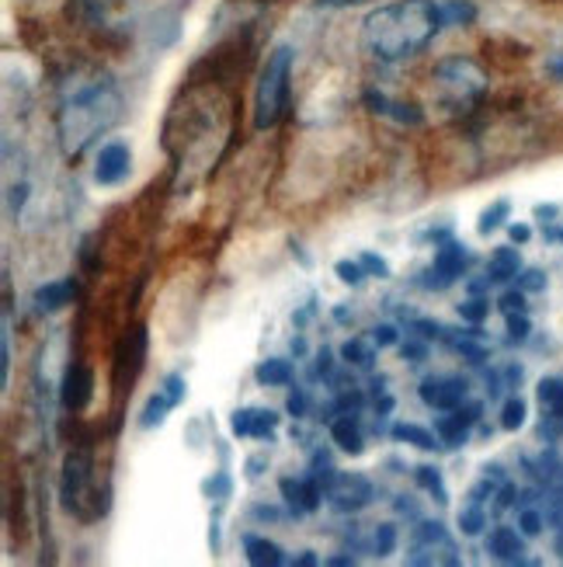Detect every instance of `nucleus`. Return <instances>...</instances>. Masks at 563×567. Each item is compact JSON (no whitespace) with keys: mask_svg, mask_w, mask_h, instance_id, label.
Segmentation results:
<instances>
[{"mask_svg":"<svg viewBox=\"0 0 563 567\" xmlns=\"http://www.w3.org/2000/svg\"><path fill=\"white\" fill-rule=\"evenodd\" d=\"M442 4V18H446V29H466L476 21V8L470 0H438Z\"/></svg>","mask_w":563,"mask_h":567,"instance_id":"24","label":"nucleus"},{"mask_svg":"<svg viewBox=\"0 0 563 567\" xmlns=\"http://www.w3.org/2000/svg\"><path fill=\"white\" fill-rule=\"evenodd\" d=\"M556 213H560L556 205H536V220H542V223H553Z\"/></svg>","mask_w":563,"mask_h":567,"instance_id":"52","label":"nucleus"},{"mask_svg":"<svg viewBox=\"0 0 563 567\" xmlns=\"http://www.w3.org/2000/svg\"><path fill=\"white\" fill-rule=\"evenodd\" d=\"M292 352L303 355V352H306V342H303V338H292Z\"/></svg>","mask_w":563,"mask_h":567,"instance_id":"59","label":"nucleus"},{"mask_svg":"<svg viewBox=\"0 0 563 567\" xmlns=\"http://www.w3.org/2000/svg\"><path fill=\"white\" fill-rule=\"evenodd\" d=\"M330 369H334V355L327 348L317 352V376H330Z\"/></svg>","mask_w":563,"mask_h":567,"instance_id":"50","label":"nucleus"},{"mask_svg":"<svg viewBox=\"0 0 563 567\" xmlns=\"http://www.w3.org/2000/svg\"><path fill=\"white\" fill-rule=\"evenodd\" d=\"M508 237H511V244H529L532 230L526 223H508Z\"/></svg>","mask_w":563,"mask_h":567,"instance_id":"48","label":"nucleus"},{"mask_svg":"<svg viewBox=\"0 0 563 567\" xmlns=\"http://www.w3.org/2000/svg\"><path fill=\"white\" fill-rule=\"evenodd\" d=\"M178 404L171 401V397H167L160 387H157V393H150V401L143 404V414H139V425L143 429H160L164 422H167V414H171Z\"/></svg>","mask_w":563,"mask_h":567,"instance_id":"20","label":"nucleus"},{"mask_svg":"<svg viewBox=\"0 0 563 567\" xmlns=\"http://www.w3.org/2000/svg\"><path fill=\"white\" fill-rule=\"evenodd\" d=\"M372 551H375V557H390L393 551H396V526H380L375 530V536H372Z\"/></svg>","mask_w":563,"mask_h":567,"instance_id":"34","label":"nucleus"},{"mask_svg":"<svg viewBox=\"0 0 563 567\" xmlns=\"http://www.w3.org/2000/svg\"><path fill=\"white\" fill-rule=\"evenodd\" d=\"M279 491H282V498H285V505H289L292 515H303V512H306L303 480H296V477H282V480H279Z\"/></svg>","mask_w":563,"mask_h":567,"instance_id":"29","label":"nucleus"},{"mask_svg":"<svg viewBox=\"0 0 563 567\" xmlns=\"http://www.w3.org/2000/svg\"><path fill=\"white\" fill-rule=\"evenodd\" d=\"M365 104L375 115H386V119L401 122V125H421L425 122L421 109H414V104H404V101H393L383 91H365Z\"/></svg>","mask_w":563,"mask_h":567,"instance_id":"13","label":"nucleus"},{"mask_svg":"<svg viewBox=\"0 0 563 567\" xmlns=\"http://www.w3.org/2000/svg\"><path fill=\"white\" fill-rule=\"evenodd\" d=\"M11 318H4V348H0V387H8L11 376Z\"/></svg>","mask_w":563,"mask_h":567,"instance_id":"39","label":"nucleus"},{"mask_svg":"<svg viewBox=\"0 0 563 567\" xmlns=\"http://www.w3.org/2000/svg\"><path fill=\"white\" fill-rule=\"evenodd\" d=\"M547 70H550L553 80H563V53H553V56L547 59Z\"/></svg>","mask_w":563,"mask_h":567,"instance_id":"51","label":"nucleus"},{"mask_svg":"<svg viewBox=\"0 0 563 567\" xmlns=\"http://www.w3.org/2000/svg\"><path fill=\"white\" fill-rule=\"evenodd\" d=\"M497 310L505 313V318H508V313H526V292H521V289H508L505 297L497 300Z\"/></svg>","mask_w":563,"mask_h":567,"instance_id":"40","label":"nucleus"},{"mask_svg":"<svg viewBox=\"0 0 563 567\" xmlns=\"http://www.w3.org/2000/svg\"><path fill=\"white\" fill-rule=\"evenodd\" d=\"M122 119V94L112 80H98L74 91L59 109V146L70 160L80 157L88 146Z\"/></svg>","mask_w":563,"mask_h":567,"instance_id":"2","label":"nucleus"},{"mask_svg":"<svg viewBox=\"0 0 563 567\" xmlns=\"http://www.w3.org/2000/svg\"><path fill=\"white\" fill-rule=\"evenodd\" d=\"M202 494L209 498V501H219V505H223V501L229 498V494H234V480H229V474L226 470H219V474H213V477H209L205 480V485H202Z\"/></svg>","mask_w":563,"mask_h":567,"instance_id":"32","label":"nucleus"},{"mask_svg":"<svg viewBox=\"0 0 563 567\" xmlns=\"http://www.w3.org/2000/svg\"><path fill=\"white\" fill-rule=\"evenodd\" d=\"M375 488L365 474H334V480L327 485V505L334 512H362L365 505H372Z\"/></svg>","mask_w":563,"mask_h":567,"instance_id":"5","label":"nucleus"},{"mask_svg":"<svg viewBox=\"0 0 563 567\" xmlns=\"http://www.w3.org/2000/svg\"><path fill=\"white\" fill-rule=\"evenodd\" d=\"M282 418L275 411H268V408H255V422H250V438H268L271 443V435H275Z\"/></svg>","mask_w":563,"mask_h":567,"instance_id":"31","label":"nucleus"},{"mask_svg":"<svg viewBox=\"0 0 563 567\" xmlns=\"http://www.w3.org/2000/svg\"><path fill=\"white\" fill-rule=\"evenodd\" d=\"M529 331H532V324H529L526 313H508V338L511 342H526Z\"/></svg>","mask_w":563,"mask_h":567,"instance_id":"41","label":"nucleus"},{"mask_svg":"<svg viewBox=\"0 0 563 567\" xmlns=\"http://www.w3.org/2000/svg\"><path fill=\"white\" fill-rule=\"evenodd\" d=\"M375 342H365V338H348L345 345H341V359L348 363V366H354V369H372L375 366V359H380V355H375Z\"/></svg>","mask_w":563,"mask_h":567,"instance_id":"19","label":"nucleus"},{"mask_svg":"<svg viewBox=\"0 0 563 567\" xmlns=\"http://www.w3.org/2000/svg\"><path fill=\"white\" fill-rule=\"evenodd\" d=\"M536 393H539L542 411H547L550 418H556V422H563V380H560V376H547V380H539Z\"/></svg>","mask_w":563,"mask_h":567,"instance_id":"22","label":"nucleus"},{"mask_svg":"<svg viewBox=\"0 0 563 567\" xmlns=\"http://www.w3.org/2000/svg\"><path fill=\"white\" fill-rule=\"evenodd\" d=\"M255 380L261 387H289L292 383V363H285V359H261L255 366Z\"/></svg>","mask_w":563,"mask_h":567,"instance_id":"21","label":"nucleus"},{"mask_svg":"<svg viewBox=\"0 0 563 567\" xmlns=\"http://www.w3.org/2000/svg\"><path fill=\"white\" fill-rule=\"evenodd\" d=\"M518 271H521L518 247L505 244V247H497L494 255H491V265H487V279L491 282H511V279H518Z\"/></svg>","mask_w":563,"mask_h":567,"instance_id":"17","label":"nucleus"},{"mask_svg":"<svg viewBox=\"0 0 563 567\" xmlns=\"http://www.w3.org/2000/svg\"><path fill=\"white\" fill-rule=\"evenodd\" d=\"M74 297H77V286L70 279L46 282V286L35 289V310L38 313H56V310H63L67 303H74Z\"/></svg>","mask_w":563,"mask_h":567,"instance_id":"15","label":"nucleus"},{"mask_svg":"<svg viewBox=\"0 0 563 567\" xmlns=\"http://www.w3.org/2000/svg\"><path fill=\"white\" fill-rule=\"evenodd\" d=\"M484 526H487L484 509H480V501H470V505L459 512V530H463V536H480Z\"/></svg>","mask_w":563,"mask_h":567,"instance_id":"30","label":"nucleus"},{"mask_svg":"<svg viewBox=\"0 0 563 567\" xmlns=\"http://www.w3.org/2000/svg\"><path fill=\"white\" fill-rule=\"evenodd\" d=\"M466 262H470V251L459 241H442V244H438V255H435V265H431V271L438 276L435 289H449L459 276H463Z\"/></svg>","mask_w":563,"mask_h":567,"instance_id":"10","label":"nucleus"},{"mask_svg":"<svg viewBox=\"0 0 563 567\" xmlns=\"http://www.w3.org/2000/svg\"><path fill=\"white\" fill-rule=\"evenodd\" d=\"M390 435L396 438V443H407V446L425 449V453H431V449L438 446L435 435H431L428 429H421V425H414V422H396V425L390 429Z\"/></svg>","mask_w":563,"mask_h":567,"instance_id":"23","label":"nucleus"},{"mask_svg":"<svg viewBox=\"0 0 563 567\" xmlns=\"http://www.w3.org/2000/svg\"><path fill=\"white\" fill-rule=\"evenodd\" d=\"M334 321H338V324H348V321H351V310H348V307H334Z\"/></svg>","mask_w":563,"mask_h":567,"instance_id":"56","label":"nucleus"},{"mask_svg":"<svg viewBox=\"0 0 563 567\" xmlns=\"http://www.w3.org/2000/svg\"><path fill=\"white\" fill-rule=\"evenodd\" d=\"M285 411H289L292 418H303V414H306V393H303V390H292L289 401H285Z\"/></svg>","mask_w":563,"mask_h":567,"instance_id":"45","label":"nucleus"},{"mask_svg":"<svg viewBox=\"0 0 563 567\" xmlns=\"http://www.w3.org/2000/svg\"><path fill=\"white\" fill-rule=\"evenodd\" d=\"M91 470H94V464H91L88 449L67 456V464H63V480H59V498L67 512H80L83 494L91 491Z\"/></svg>","mask_w":563,"mask_h":567,"instance_id":"6","label":"nucleus"},{"mask_svg":"<svg viewBox=\"0 0 563 567\" xmlns=\"http://www.w3.org/2000/svg\"><path fill=\"white\" fill-rule=\"evenodd\" d=\"M526 418H529V408L521 397H508V401L500 404V429L505 432H518L521 425H526Z\"/></svg>","mask_w":563,"mask_h":567,"instance_id":"28","label":"nucleus"},{"mask_svg":"<svg viewBox=\"0 0 563 567\" xmlns=\"http://www.w3.org/2000/svg\"><path fill=\"white\" fill-rule=\"evenodd\" d=\"M518 289L521 292H542V289H547V271H542V268L518 271Z\"/></svg>","mask_w":563,"mask_h":567,"instance_id":"37","label":"nucleus"},{"mask_svg":"<svg viewBox=\"0 0 563 567\" xmlns=\"http://www.w3.org/2000/svg\"><path fill=\"white\" fill-rule=\"evenodd\" d=\"M414 480L421 485L428 494H435L438 505H449V491L442 485V474H438L435 467H414Z\"/></svg>","mask_w":563,"mask_h":567,"instance_id":"26","label":"nucleus"},{"mask_svg":"<svg viewBox=\"0 0 563 567\" xmlns=\"http://www.w3.org/2000/svg\"><path fill=\"white\" fill-rule=\"evenodd\" d=\"M435 554H446L449 564H459L455 540L449 536V530L442 526V522H421V526L414 530V554L407 560L410 564H435L438 560Z\"/></svg>","mask_w":563,"mask_h":567,"instance_id":"7","label":"nucleus"},{"mask_svg":"<svg viewBox=\"0 0 563 567\" xmlns=\"http://www.w3.org/2000/svg\"><path fill=\"white\" fill-rule=\"evenodd\" d=\"M547 237H550V241H563V230L550 226V230H547Z\"/></svg>","mask_w":563,"mask_h":567,"instance_id":"60","label":"nucleus"},{"mask_svg":"<svg viewBox=\"0 0 563 567\" xmlns=\"http://www.w3.org/2000/svg\"><path fill=\"white\" fill-rule=\"evenodd\" d=\"M542 526H547V519H542V512L539 509H521V515H518V530H521V536H539L542 533Z\"/></svg>","mask_w":563,"mask_h":567,"instance_id":"36","label":"nucleus"},{"mask_svg":"<svg viewBox=\"0 0 563 567\" xmlns=\"http://www.w3.org/2000/svg\"><path fill=\"white\" fill-rule=\"evenodd\" d=\"M261 467H264V459H261V456H250V459H247V477H250V480L261 477Z\"/></svg>","mask_w":563,"mask_h":567,"instance_id":"53","label":"nucleus"},{"mask_svg":"<svg viewBox=\"0 0 563 567\" xmlns=\"http://www.w3.org/2000/svg\"><path fill=\"white\" fill-rule=\"evenodd\" d=\"M401 355H404L407 363H421L425 355H428V345H421V342H404L401 345Z\"/></svg>","mask_w":563,"mask_h":567,"instance_id":"46","label":"nucleus"},{"mask_svg":"<svg viewBox=\"0 0 563 567\" xmlns=\"http://www.w3.org/2000/svg\"><path fill=\"white\" fill-rule=\"evenodd\" d=\"M480 404H459V408H452V411H446L442 418H438L435 422V429H438V435H442V443H449V446H463L466 443V435H470V429L480 422Z\"/></svg>","mask_w":563,"mask_h":567,"instance_id":"12","label":"nucleus"},{"mask_svg":"<svg viewBox=\"0 0 563 567\" xmlns=\"http://www.w3.org/2000/svg\"><path fill=\"white\" fill-rule=\"evenodd\" d=\"M330 438H334V443H338V449L348 453V456H362V453H365L362 429H359V422H354L351 414H341L338 422L330 425Z\"/></svg>","mask_w":563,"mask_h":567,"instance_id":"16","label":"nucleus"},{"mask_svg":"<svg viewBox=\"0 0 563 567\" xmlns=\"http://www.w3.org/2000/svg\"><path fill=\"white\" fill-rule=\"evenodd\" d=\"M375 411H380V414H390V411H393V397H390V393H383L380 401H375Z\"/></svg>","mask_w":563,"mask_h":567,"instance_id":"55","label":"nucleus"},{"mask_svg":"<svg viewBox=\"0 0 563 567\" xmlns=\"http://www.w3.org/2000/svg\"><path fill=\"white\" fill-rule=\"evenodd\" d=\"M359 404H362V393H359V390H351V393H341L338 411H341V414H348V411H354Z\"/></svg>","mask_w":563,"mask_h":567,"instance_id":"49","label":"nucleus"},{"mask_svg":"<svg viewBox=\"0 0 563 567\" xmlns=\"http://www.w3.org/2000/svg\"><path fill=\"white\" fill-rule=\"evenodd\" d=\"M442 29L438 0H396L362 21V49L380 63H404L425 53Z\"/></svg>","mask_w":563,"mask_h":567,"instance_id":"1","label":"nucleus"},{"mask_svg":"<svg viewBox=\"0 0 563 567\" xmlns=\"http://www.w3.org/2000/svg\"><path fill=\"white\" fill-rule=\"evenodd\" d=\"M296 564H300V567H313V564H317V554H313V551H303V554L296 557Z\"/></svg>","mask_w":563,"mask_h":567,"instance_id":"57","label":"nucleus"},{"mask_svg":"<svg viewBox=\"0 0 563 567\" xmlns=\"http://www.w3.org/2000/svg\"><path fill=\"white\" fill-rule=\"evenodd\" d=\"M459 318L470 321V324H484V321L491 318V300L473 297V300H466V303H459Z\"/></svg>","mask_w":563,"mask_h":567,"instance_id":"33","label":"nucleus"},{"mask_svg":"<svg viewBox=\"0 0 563 567\" xmlns=\"http://www.w3.org/2000/svg\"><path fill=\"white\" fill-rule=\"evenodd\" d=\"M508 505H515V485H500V491H497V501H494V512H505Z\"/></svg>","mask_w":563,"mask_h":567,"instance_id":"47","label":"nucleus"},{"mask_svg":"<svg viewBox=\"0 0 563 567\" xmlns=\"http://www.w3.org/2000/svg\"><path fill=\"white\" fill-rule=\"evenodd\" d=\"M508 216H511V202L508 199H497L494 205H487L484 213H480V223H476V230L480 234H494L497 226H505L508 223Z\"/></svg>","mask_w":563,"mask_h":567,"instance_id":"25","label":"nucleus"},{"mask_svg":"<svg viewBox=\"0 0 563 567\" xmlns=\"http://www.w3.org/2000/svg\"><path fill=\"white\" fill-rule=\"evenodd\" d=\"M487 554L494 560H505V564H521V554H526V543H521V530L497 526L487 536Z\"/></svg>","mask_w":563,"mask_h":567,"instance_id":"14","label":"nucleus"},{"mask_svg":"<svg viewBox=\"0 0 563 567\" xmlns=\"http://www.w3.org/2000/svg\"><path fill=\"white\" fill-rule=\"evenodd\" d=\"M334 271H338V279H341L345 286H362L365 276H369L362 262H338V265H334Z\"/></svg>","mask_w":563,"mask_h":567,"instance_id":"35","label":"nucleus"},{"mask_svg":"<svg viewBox=\"0 0 563 567\" xmlns=\"http://www.w3.org/2000/svg\"><path fill=\"white\" fill-rule=\"evenodd\" d=\"M94 397V373L88 366H70L67 376H63V390H59V401L67 411H83L91 404Z\"/></svg>","mask_w":563,"mask_h":567,"instance_id":"11","label":"nucleus"},{"mask_svg":"<svg viewBox=\"0 0 563 567\" xmlns=\"http://www.w3.org/2000/svg\"><path fill=\"white\" fill-rule=\"evenodd\" d=\"M25 199H29V181H18V185H11V192H8V205H11V213H14V216L21 213V205H25Z\"/></svg>","mask_w":563,"mask_h":567,"instance_id":"44","label":"nucleus"},{"mask_svg":"<svg viewBox=\"0 0 563 567\" xmlns=\"http://www.w3.org/2000/svg\"><path fill=\"white\" fill-rule=\"evenodd\" d=\"M244 554L255 567H282L285 564V554L279 543H271L264 536H244Z\"/></svg>","mask_w":563,"mask_h":567,"instance_id":"18","label":"nucleus"},{"mask_svg":"<svg viewBox=\"0 0 563 567\" xmlns=\"http://www.w3.org/2000/svg\"><path fill=\"white\" fill-rule=\"evenodd\" d=\"M250 422H255V408H237L234 414H229V432L244 438V435H250Z\"/></svg>","mask_w":563,"mask_h":567,"instance_id":"38","label":"nucleus"},{"mask_svg":"<svg viewBox=\"0 0 563 567\" xmlns=\"http://www.w3.org/2000/svg\"><path fill=\"white\" fill-rule=\"evenodd\" d=\"M359 262L365 265L369 276H375V279H390V265H386V258H380V255H372V251H365V255H362Z\"/></svg>","mask_w":563,"mask_h":567,"instance_id":"43","label":"nucleus"},{"mask_svg":"<svg viewBox=\"0 0 563 567\" xmlns=\"http://www.w3.org/2000/svg\"><path fill=\"white\" fill-rule=\"evenodd\" d=\"M431 77H435L438 91H442V98L452 104V109H470V104H476L480 98L487 94V88H491L487 70L480 67L476 59H470V56L438 59Z\"/></svg>","mask_w":563,"mask_h":567,"instance_id":"4","label":"nucleus"},{"mask_svg":"<svg viewBox=\"0 0 563 567\" xmlns=\"http://www.w3.org/2000/svg\"><path fill=\"white\" fill-rule=\"evenodd\" d=\"M351 4H362V0H317V8H351Z\"/></svg>","mask_w":563,"mask_h":567,"instance_id":"54","label":"nucleus"},{"mask_svg":"<svg viewBox=\"0 0 563 567\" xmlns=\"http://www.w3.org/2000/svg\"><path fill=\"white\" fill-rule=\"evenodd\" d=\"M292 59H296V49L292 46H275L268 53L258 88H255V130L268 133L285 119L289 112V98H292Z\"/></svg>","mask_w":563,"mask_h":567,"instance_id":"3","label":"nucleus"},{"mask_svg":"<svg viewBox=\"0 0 563 567\" xmlns=\"http://www.w3.org/2000/svg\"><path fill=\"white\" fill-rule=\"evenodd\" d=\"M130 171H133L130 146H125L122 140L104 143L98 151V157H94V181L104 185V188H112V185H122L125 178H130Z\"/></svg>","mask_w":563,"mask_h":567,"instance_id":"8","label":"nucleus"},{"mask_svg":"<svg viewBox=\"0 0 563 567\" xmlns=\"http://www.w3.org/2000/svg\"><path fill=\"white\" fill-rule=\"evenodd\" d=\"M470 393V383L463 380V376H428V380H421V401L435 411H452L466 401Z\"/></svg>","mask_w":563,"mask_h":567,"instance_id":"9","label":"nucleus"},{"mask_svg":"<svg viewBox=\"0 0 563 567\" xmlns=\"http://www.w3.org/2000/svg\"><path fill=\"white\" fill-rule=\"evenodd\" d=\"M372 342L380 345V348L401 345V331H396L393 324H375V327H372Z\"/></svg>","mask_w":563,"mask_h":567,"instance_id":"42","label":"nucleus"},{"mask_svg":"<svg viewBox=\"0 0 563 567\" xmlns=\"http://www.w3.org/2000/svg\"><path fill=\"white\" fill-rule=\"evenodd\" d=\"M556 554H560V560H563V526L556 530Z\"/></svg>","mask_w":563,"mask_h":567,"instance_id":"61","label":"nucleus"},{"mask_svg":"<svg viewBox=\"0 0 563 567\" xmlns=\"http://www.w3.org/2000/svg\"><path fill=\"white\" fill-rule=\"evenodd\" d=\"M327 564H334V567H348V564H354L351 557H345V554H338V557H330Z\"/></svg>","mask_w":563,"mask_h":567,"instance_id":"58","label":"nucleus"},{"mask_svg":"<svg viewBox=\"0 0 563 567\" xmlns=\"http://www.w3.org/2000/svg\"><path fill=\"white\" fill-rule=\"evenodd\" d=\"M83 8L91 11L94 21H101V25H112L115 21V11H130L133 8V0H83Z\"/></svg>","mask_w":563,"mask_h":567,"instance_id":"27","label":"nucleus"}]
</instances>
